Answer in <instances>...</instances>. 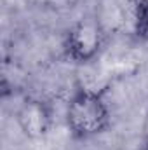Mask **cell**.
<instances>
[{
	"label": "cell",
	"instance_id": "obj_1",
	"mask_svg": "<svg viewBox=\"0 0 148 150\" xmlns=\"http://www.w3.org/2000/svg\"><path fill=\"white\" fill-rule=\"evenodd\" d=\"M66 126L75 140H91L108 131L111 113L101 91L78 87L66 107Z\"/></svg>",
	"mask_w": 148,
	"mask_h": 150
},
{
	"label": "cell",
	"instance_id": "obj_2",
	"mask_svg": "<svg viewBox=\"0 0 148 150\" xmlns=\"http://www.w3.org/2000/svg\"><path fill=\"white\" fill-rule=\"evenodd\" d=\"M103 45H105V30L101 23L92 16L77 19L68 28L63 40L65 56L78 65L94 61L99 56Z\"/></svg>",
	"mask_w": 148,
	"mask_h": 150
},
{
	"label": "cell",
	"instance_id": "obj_6",
	"mask_svg": "<svg viewBox=\"0 0 148 150\" xmlns=\"http://www.w3.org/2000/svg\"><path fill=\"white\" fill-rule=\"evenodd\" d=\"M132 4L134 5H145V7H148V0H132Z\"/></svg>",
	"mask_w": 148,
	"mask_h": 150
},
{
	"label": "cell",
	"instance_id": "obj_4",
	"mask_svg": "<svg viewBox=\"0 0 148 150\" xmlns=\"http://www.w3.org/2000/svg\"><path fill=\"white\" fill-rule=\"evenodd\" d=\"M134 33L148 44V7L145 5H134Z\"/></svg>",
	"mask_w": 148,
	"mask_h": 150
},
{
	"label": "cell",
	"instance_id": "obj_5",
	"mask_svg": "<svg viewBox=\"0 0 148 150\" xmlns=\"http://www.w3.org/2000/svg\"><path fill=\"white\" fill-rule=\"evenodd\" d=\"M141 136H143V142H145V147H148V112L143 119V126H141Z\"/></svg>",
	"mask_w": 148,
	"mask_h": 150
},
{
	"label": "cell",
	"instance_id": "obj_3",
	"mask_svg": "<svg viewBox=\"0 0 148 150\" xmlns=\"http://www.w3.org/2000/svg\"><path fill=\"white\" fill-rule=\"evenodd\" d=\"M16 122L19 131L28 140H40L51 131L54 124L52 107L45 100L26 98L16 112Z\"/></svg>",
	"mask_w": 148,
	"mask_h": 150
},
{
	"label": "cell",
	"instance_id": "obj_7",
	"mask_svg": "<svg viewBox=\"0 0 148 150\" xmlns=\"http://www.w3.org/2000/svg\"><path fill=\"white\" fill-rule=\"evenodd\" d=\"M145 150H148V147H145Z\"/></svg>",
	"mask_w": 148,
	"mask_h": 150
}]
</instances>
